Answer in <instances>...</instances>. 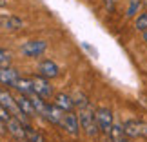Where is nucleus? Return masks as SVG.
Masks as SVG:
<instances>
[{
    "instance_id": "6e6552de",
    "label": "nucleus",
    "mask_w": 147,
    "mask_h": 142,
    "mask_svg": "<svg viewBox=\"0 0 147 142\" xmlns=\"http://www.w3.org/2000/svg\"><path fill=\"white\" fill-rule=\"evenodd\" d=\"M62 128L65 129L69 135H73V137H76L78 135V129H80V118H78L76 113H64V118H62Z\"/></svg>"
},
{
    "instance_id": "f8f14e48",
    "label": "nucleus",
    "mask_w": 147,
    "mask_h": 142,
    "mask_svg": "<svg viewBox=\"0 0 147 142\" xmlns=\"http://www.w3.org/2000/svg\"><path fill=\"white\" fill-rule=\"evenodd\" d=\"M46 120H49L51 124H56V126H62V118H64V111L60 109L56 104H47L46 107Z\"/></svg>"
},
{
    "instance_id": "0eeeda50",
    "label": "nucleus",
    "mask_w": 147,
    "mask_h": 142,
    "mask_svg": "<svg viewBox=\"0 0 147 142\" xmlns=\"http://www.w3.org/2000/svg\"><path fill=\"white\" fill-rule=\"evenodd\" d=\"M5 128H7V133L13 135L16 140L20 142H27V133H26V124L18 120V118H11L9 122H5Z\"/></svg>"
},
{
    "instance_id": "2eb2a0df",
    "label": "nucleus",
    "mask_w": 147,
    "mask_h": 142,
    "mask_svg": "<svg viewBox=\"0 0 147 142\" xmlns=\"http://www.w3.org/2000/svg\"><path fill=\"white\" fill-rule=\"evenodd\" d=\"M26 133H27V142H46V139L35 128H31L29 124H26Z\"/></svg>"
},
{
    "instance_id": "7ed1b4c3",
    "label": "nucleus",
    "mask_w": 147,
    "mask_h": 142,
    "mask_svg": "<svg viewBox=\"0 0 147 142\" xmlns=\"http://www.w3.org/2000/svg\"><path fill=\"white\" fill-rule=\"evenodd\" d=\"M46 49H47L46 40H29L20 48V53L24 56H27V58H36V56H40Z\"/></svg>"
},
{
    "instance_id": "423d86ee",
    "label": "nucleus",
    "mask_w": 147,
    "mask_h": 142,
    "mask_svg": "<svg viewBox=\"0 0 147 142\" xmlns=\"http://www.w3.org/2000/svg\"><path fill=\"white\" fill-rule=\"evenodd\" d=\"M123 133H125V137H131V139L147 137V124L140 120H127L123 124Z\"/></svg>"
},
{
    "instance_id": "20e7f679",
    "label": "nucleus",
    "mask_w": 147,
    "mask_h": 142,
    "mask_svg": "<svg viewBox=\"0 0 147 142\" xmlns=\"http://www.w3.org/2000/svg\"><path fill=\"white\" fill-rule=\"evenodd\" d=\"M36 75H40V77H46V78H56L60 75V67L58 64H56L55 60H51V58H46V60H42V62H38V66H36Z\"/></svg>"
},
{
    "instance_id": "412c9836",
    "label": "nucleus",
    "mask_w": 147,
    "mask_h": 142,
    "mask_svg": "<svg viewBox=\"0 0 147 142\" xmlns=\"http://www.w3.org/2000/svg\"><path fill=\"white\" fill-rule=\"evenodd\" d=\"M142 38H144V42H147V31H144V33H142Z\"/></svg>"
},
{
    "instance_id": "9b49d317",
    "label": "nucleus",
    "mask_w": 147,
    "mask_h": 142,
    "mask_svg": "<svg viewBox=\"0 0 147 142\" xmlns=\"http://www.w3.org/2000/svg\"><path fill=\"white\" fill-rule=\"evenodd\" d=\"M0 27L9 31H18L22 29V18L15 15H0Z\"/></svg>"
},
{
    "instance_id": "5701e85b",
    "label": "nucleus",
    "mask_w": 147,
    "mask_h": 142,
    "mask_svg": "<svg viewBox=\"0 0 147 142\" xmlns=\"http://www.w3.org/2000/svg\"><path fill=\"white\" fill-rule=\"evenodd\" d=\"M122 142H129V140H127V139H123V140H122Z\"/></svg>"
},
{
    "instance_id": "f03ea898",
    "label": "nucleus",
    "mask_w": 147,
    "mask_h": 142,
    "mask_svg": "<svg viewBox=\"0 0 147 142\" xmlns=\"http://www.w3.org/2000/svg\"><path fill=\"white\" fill-rule=\"evenodd\" d=\"M96 122L100 126V131L105 135H111L115 120H113V111L109 107H98L96 109Z\"/></svg>"
},
{
    "instance_id": "9d476101",
    "label": "nucleus",
    "mask_w": 147,
    "mask_h": 142,
    "mask_svg": "<svg viewBox=\"0 0 147 142\" xmlns=\"http://www.w3.org/2000/svg\"><path fill=\"white\" fill-rule=\"evenodd\" d=\"M15 100H16V104H18L20 111L24 113V115H26L27 118L38 117V113H36V109H35V106H33V102H31V99H29L27 95H18Z\"/></svg>"
},
{
    "instance_id": "1a4fd4ad",
    "label": "nucleus",
    "mask_w": 147,
    "mask_h": 142,
    "mask_svg": "<svg viewBox=\"0 0 147 142\" xmlns=\"http://www.w3.org/2000/svg\"><path fill=\"white\" fill-rule=\"evenodd\" d=\"M18 71L15 67H9V66H0V84L2 86H7V88H15L16 80H18Z\"/></svg>"
},
{
    "instance_id": "4468645a",
    "label": "nucleus",
    "mask_w": 147,
    "mask_h": 142,
    "mask_svg": "<svg viewBox=\"0 0 147 142\" xmlns=\"http://www.w3.org/2000/svg\"><path fill=\"white\" fill-rule=\"evenodd\" d=\"M55 104L64 113H69V111H73V107H75V100L65 93H58V95H55Z\"/></svg>"
},
{
    "instance_id": "dca6fc26",
    "label": "nucleus",
    "mask_w": 147,
    "mask_h": 142,
    "mask_svg": "<svg viewBox=\"0 0 147 142\" xmlns=\"http://www.w3.org/2000/svg\"><path fill=\"white\" fill-rule=\"evenodd\" d=\"M134 27H136L138 31H147V13H142L138 15V18L134 20Z\"/></svg>"
},
{
    "instance_id": "f3484780",
    "label": "nucleus",
    "mask_w": 147,
    "mask_h": 142,
    "mask_svg": "<svg viewBox=\"0 0 147 142\" xmlns=\"http://www.w3.org/2000/svg\"><path fill=\"white\" fill-rule=\"evenodd\" d=\"M142 7V2L140 0H129V7H127V16H134Z\"/></svg>"
},
{
    "instance_id": "f257e3e1",
    "label": "nucleus",
    "mask_w": 147,
    "mask_h": 142,
    "mask_svg": "<svg viewBox=\"0 0 147 142\" xmlns=\"http://www.w3.org/2000/svg\"><path fill=\"white\" fill-rule=\"evenodd\" d=\"M80 126L86 129V133L89 137H96L98 135V122H96V111L91 106H86L80 109Z\"/></svg>"
},
{
    "instance_id": "4be33fe9",
    "label": "nucleus",
    "mask_w": 147,
    "mask_h": 142,
    "mask_svg": "<svg viewBox=\"0 0 147 142\" xmlns=\"http://www.w3.org/2000/svg\"><path fill=\"white\" fill-rule=\"evenodd\" d=\"M144 4H145V7H147V0H144Z\"/></svg>"
},
{
    "instance_id": "39448f33",
    "label": "nucleus",
    "mask_w": 147,
    "mask_h": 142,
    "mask_svg": "<svg viewBox=\"0 0 147 142\" xmlns=\"http://www.w3.org/2000/svg\"><path fill=\"white\" fill-rule=\"evenodd\" d=\"M33 89H35V93L38 96H42V99H51V95H53V86H51L49 78L46 77H33Z\"/></svg>"
},
{
    "instance_id": "ddd939ff",
    "label": "nucleus",
    "mask_w": 147,
    "mask_h": 142,
    "mask_svg": "<svg viewBox=\"0 0 147 142\" xmlns=\"http://www.w3.org/2000/svg\"><path fill=\"white\" fill-rule=\"evenodd\" d=\"M15 89L18 91L20 95H27V96H31L33 93H35V89H33V77H20L18 80H16L15 84Z\"/></svg>"
},
{
    "instance_id": "aec40b11",
    "label": "nucleus",
    "mask_w": 147,
    "mask_h": 142,
    "mask_svg": "<svg viewBox=\"0 0 147 142\" xmlns=\"http://www.w3.org/2000/svg\"><path fill=\"white\" fill-rule=\"evenodd\" d=\"M9 0H0V7H4V5H7Z\"/></svg>"
},
{
    "instance_id": "a211bd4d",
    "label": "nucleus",
    "mask_w": 147,
    "mask_h": 142,
    "mask_svg": "<svg viewBox=\"0 0 147 142\" xmlns=\"http://www.w3.org/2000/svg\"><path fill=\"white\" fill-rule=\"evenodd\" d=\"M11 60V55L5 49H0V66H7Z\"/></svg>"
},
{
    "instance_id": "6ab92c4d",
    "label": "nucleus",
    "mask_w": 147,
    "mask_h": 142,
    "mask_svg": "<svg viewBox=\"0 0 147 142\" xmlns=\"http://www.w3.org/2000/svg\"><path fill=\"white\" fill-rule=\"evenodd\" d=\"M5 129H7V128H5V122H2V120H0V135H4V131H5Z\"/></svg>"
}]
</instances>
